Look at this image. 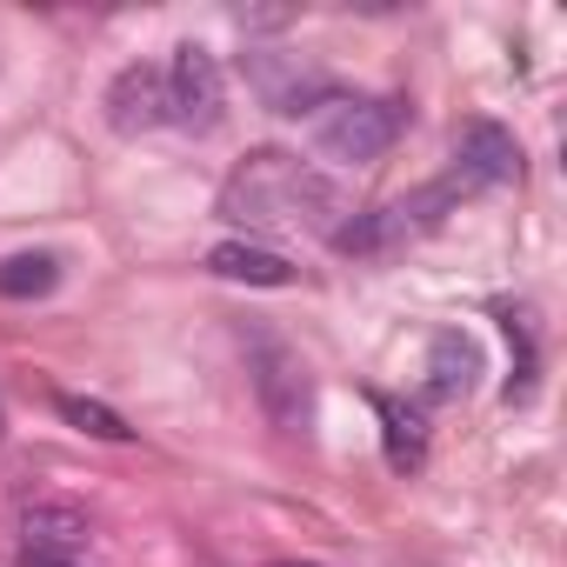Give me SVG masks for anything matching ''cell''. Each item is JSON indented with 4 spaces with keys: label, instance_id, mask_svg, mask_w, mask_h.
Instances as JSON below:
<instances>
[{
    "label": "cell",
    "instance_id": "1",
    "mask_svg": "<svg viewBox=\"0 0 567 567\" xmlns=\"http://www.w3.org/2000/svg\"><path fill=\"white\" fill-rule=\"evenodd\" d=\"M220 214L240 227H288V234H341L348 227V200L328 174H315L301 154L288 147H260L247 154L227 181H220Z\"/></svg>",
    "mask_w": 567,
    "mask_h": 567
},
{
    "label": "cell",
    "instance_id": "2",
    "mask_svg": "<svg viewBox=\"0 0 567 567\" xmlns=\"http://www.w3.org/2000/svg\"><path fill=\"white\" fill-rule=\"evenodd\" d=\"M315 141L328 161L341 167H374L394 141H401V101H374V94H328L315 107Z\"/></svg>",
    "mask_w": 567,
    "mask_h": 567
},
{
    "label": "cell",
    "instance_id": "3",
    "mask_svg": "<svg viewBox=\"0 0 567 567\" xmlns=\"http://www.w3.org/2000/svg\"><path fill=\"white\" fill-rule=\"evenodd\" d=\"M247 374H254V394L267 408V421L280 434H308L315 421V381H308V361L274 341V334H247Z\"/></svg>",
    "mask_w": 567,
    "mask_h": 567
},
{
    "label": "cell",
    "instance_id": "4",
    "mask_svg": "<svg viewBox=\"0 0 567 567\" xmlns=\"http://www.w3.org/2000/svg\"><path fill=\"white\" fill-rule=\"evenodd\" d=\"M167 81V121H181L187 134H214L220 114H227V81H220V61L200 48V41H181L174 61L161 68Z\"/></svg>",
    "mask_w": 567,
    "mask_h": 567
},
{
    "label": "cell",
    "instance_id": "5",
    "mask_svg": "<svg viewBox=\"0 0 567 567\" xmlns=\"http://www.w3.org/2000/svg\"><path fill=\"white\" fill-rule=\"evenodd\" d=\"M454 181L461 187H514L520 181V141L501 121H467L454 134Z\"/></svg>",
    "mask_w": 567,
    "mask_h": 567
},
{
    "label": "cell",
    "instance_id": "6",
    "mask_svg": "<svg viewBox=\"0 0 567 567\" xmlns=\"http://www.w3.org/2000/svg\"><path fill=\"white\" fill-rule=\"evenodd\" d=\"M247 81L274 114H315L328 101V74L301 54H247Z\"/></svg>",
    "mask_w": 567,
    "mask_h": 567
},
{
    "label": "cell",
    "instance_id": "7",
    "mask_svg": "<svg viewBox=\"0 0 567 567\" xmlns=\"http://www.w3.org/2000/svg\"><path fill=\"white\" fill-rule=\"evenodd\" d=\"M161 121H167V81H161V68H147V61L121 68L114 87H107V127L114 134H147Z\"/></svg>",
    "mask_w": 567,
    "mask_h": 567
},
{
    "label": "cell",
    "instance_id": "8",
    "mask_svg": "<svg viewBox=\"0 0 567 567\" xmlns=\"http://www.w3.org/2000/svg\"><path fill=\"white\" fill-rule=\"evenodd\" d=\"M207 274L240 280V288H288V280H295V260L274 254V247H260V240H220V247L207 254Z\"/></svg>",
    "mask_w": 567,
    "mask_h": 567
},
{
    "label": "cell",
    "instance_id": "9",
    "mask_svg": "<svg viewBox=\"0 0 567 567\" xmlns=\"http://www.w3.org/2000/svg\"><path fill=\"white\" fill-rule=\"evenodd\" d=\"M87 547V514L81 507H61V501H41L21 514V554H81Z\"/></svg>",
    "mask_w": 567,
    "mask_h": 567
},
{
    "label": "cell",
    "instance_id": "10",
    "mask_svg": "<svg viewBox=\"0 0 567 567\" xmlns=\"http://www.w3.org/2000/svg\"><path fill=\"white\" fill-rule=\"evenodd\" d=\"M474 374H481V361H474V348H467V334H434V348H427V394L434 401H461L467 388H474Z\"/></svg>",
    "mask_w": 567,
    "mask_h": 567
},
{
    "label": "cell",
    "instance_id": "11",
    "mask_svg": "<svg viewBox=\"0 0 567 567\" xmlns=\"http://www.w3.org/2000/svg\"><path fill=\"white\" fill-rule=\"evenodd\" d=\"M374 414H381V434H388V467H394V474H414V467L427 461L421 414L401 408V401H388V394H374Z\"/></svg>",
    "mask_w": 567,
    "mask_h": 567
},
{
    "label": "cell",
    "instance_id": "12",
    "mask_svg": "<svg viewBox=\"0 0 567 567\" xmlns=\"http://www.w3.org/2000/svg\"><path fill=\"white\" fill-rule=\"evenodd\" d=\"M54 280H61L54 254H14V260H0V301H41L54 295Z\"/></svg>",
    "mask_w": 567,
    "mask_h": 567
},
{
    "label": "cell",
    "instance_id": "13",
    "mask_svg": "<svg viewBox=\"0 0 567 567\" xmlns=\"http://www.w3.org/2000/svg\"><path fill=\"white\" fill-rule=\"evenodd\" d=\"M54 408H61V421H68V427H81V434H94V441H114V447H121V441H134V427H127V421H121L107 401H87V394H61Z\"/></svg>",
    "mask_w": 567,
    "mask_h": 567
},
{
    "label": "cell",
    "instance_id": "14",
    "mask_svg": "<svg viewBox=\"0 0 567 567\" xmlns=\"http://www.w3.org/2000/svg\"><path fill=\"white\" fill-rule=\"evenodd\" d=\"M21 567H81V560H68V554H21Z\"/></svg>",
    "mask_w": 567,
    "mask_h": 567
},
{
    "label": "cell",
    "instance_id": "15",
    "mask_svg": "<svg viewBox=\"0 0 567 567\" xmlns=\"http://www.w3.org/2000/svg\"><path fill=\"white\" fill-rule=\"evenodd\" d=\"M274 567H308V560H274Z\"/></svg>",
    "mask_w": 567,
    "mask_h": 567
},
{
    "label": "cell",
    "instance_id": "16",
    "mask_svg": "<svg viewBox=\"0 0 567 567\" xmlns=\"http://www.w3.org/2000/svg\"><path fill=\"white\" fill-rule=\"evenodd\" d=\"M0 434H8V427H0Z\"/></svg>",
    "mask_w": 567,
    "mask_h": 567
}]
</instances>
